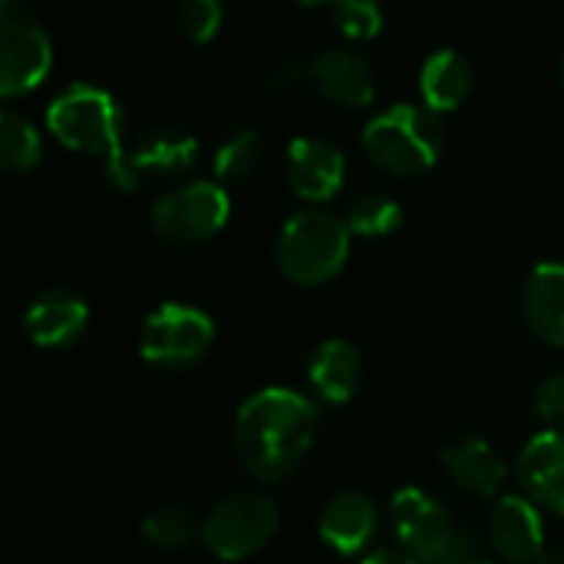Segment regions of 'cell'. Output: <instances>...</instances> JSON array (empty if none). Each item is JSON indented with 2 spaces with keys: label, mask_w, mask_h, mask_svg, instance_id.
I'll list each match as a JSON object with an SVG mask.
<instances>
[{
  "label": "cell",
  "mask_w": 564,
  "mask_h": 564,
  "mask_svg": "<svg viewBox=\"0 0 564 564\" xmlns=\"http://www.w3.org/2000/svg\"><path fill=\"white\" fill-rule=\"evenodd\" d=\"M317 406L284 387L258 390L235 420V453L254 482H281L294 476L317 443Z\"/></svg>",
  "instance_id": "1"
},
{
  "label": "cell",
  "mask_w": 564,
  "mask_h": 564,
  "mask_svg": "<svg viewBox=\"0 0 564 564\" xmlns=\"http://www.w3.org/2000/svg\"><path fill=\"white\" fill-rule=\"evenodd\" d=\"M46 129L69 152L99 159L112 188L132 192L139 185V175L122 145V112L106 89L89 83L66 86L46 109Z\"/></svg>",
  "instance_id": "2"
},
{
  "label": "cell",
  "mask_w": 564,
  "mask_h": 564,
  "mask_svg": "<svg viewBox=\"0 0 564 564\" xmlns=\"http://www.w3.org/2000/svg\"><path fill=\"white\" fill-rule=\"evenodd\" d=\"M446 145L443 116L426 106L397 102L373 116L364 129V152L370 162L400 178H413L430 172Z\"/></svg>",
  "instance_id": "3"
},
{
  "label": "cell",
  "mask_w": 564,
  "mask_h": 564,
  "mask_svg": "<svg viewBox=\"0 0 564 564\" xmlns=\"http://www.w3.org/2000/svg\"><path fill=\"white\" fill-rule=\"evenodd\" d=\"M350 238L354 235L344 218L324 208H307L284 221L274 245V261L288 281L301 288H321L344 271L350 258Z\"/></svg>",
  "instance_id": "4"
},
{
  "label": "cell",
  "mask_w": 564,
  "mask_h": 564,
  "mask_svg": "<svg viewBox=\"0 0 564 564\" xmlns=\"http://www.w3.org/2000/svg\"><path fill=\"white\" fill-rule=\"evenodd\" d=\"M390 516L400 549L420 564H463L476 558L473 539L449 519L436 496L406 486L393 496Z\"/></svg>",
  "instance_id": "5"
},
{
  "label": "cell",
  "mask_w": 564,
  "mask_h": 564,
  "mask_svg": "<svg viewBox=\"0 0 564 564\" xmlns=\"http://www.w3.org/2000/svg\"><path fill=\"white\" fill-rule=\"evenodd\" d=\"M278 506L264 492H235L202 519V545L221 562H241L278 535Z\"/></svg>",
  "instance_id": "6"
},
{
  "label": "cell",
  "mask_w": 564,
  "mask_h": 564,
  "mask_svg": "<svg viewBox=\"0 0 564 564\" xmlns=\"http://www.w3.org/2000/svg\"><path fill=\"white\" fill-rule=\"evenodd\" d=\"M231 215V198L218 182H188L165 192L152 212V231L172 248H195L212 241Z\"/></svg>",
  "instance_id": "7"
},
{
  "label": "cell",
  "mask_w": 564,
  "mask_h": 564,
  "mask_svg": "<svg viewBox=\"0 0 564 564\" xmlns=\"http://www.w3.org/2000/svg\"><path fill=\"white\" fill-rule=\"evenodd\" d=\"M53 69V43L23 0H0V96L36 89Z\"/></svg>",
  "instance_id": "8"
},
{
  "label": "cell",
  "mask_w": 564,
  "mask_h": 564,
  "mask_svg": "<svg viewBox=\"0 0 564 564\" xmlns=\"http://www.w3.org/2000/svg\"><path fill=\"white\" fill-rule=\"evenodd\" d=\"M215 344V321L192 304L155 307L139 330V354L162 370H182L198 364Z\"/></svg>",
  "instance_id": "9"
},
{
  "label": "cell",
  "mask_w": 564,
  "mask_h": 564,
  "mask_svg": "<svg viewBox=\"0 0 564 564\" xmlns=\"http://www.w3.org/2000/svg\"><path fill=\"white\" fill-rule=\"evenodd\" d=\"M347 178L344 152L321 135H297L288 145V182L297 198L311 205L330 202Z\"/></svg>",
  "instance_id": "10"
},
{
  "label": "cell",
  "mask_w": 564,
  "mask_h": 564,
  "mask_svg": "<svg viewBox=\"0 0 564 564\" xmlns=\"http://www.w3.org/2000/svg\"><path fill=\"white\" fill-rule=\"evenodd\" d=\"M489 542L496 555L509 564L545 562V522L532 499L502 496L489 516Z\"/></svg>",
  "instance_id": "11"
},
{
  "label": "cell",
  "mask_w": 564,
  "mask_h": 564,
  "mask_svg": "<svg viewBox=\"0 0 564 564\" xmlns=\"http://www.w3.org/2000/svg\"><path fill=\"white\" fill-rule=\"evenodd\" d=\"M89 327V304L66 291V288H50L30 301L23 311V330L36 347L46 350H66L73 347Z\"/></svg>",
  "instance_id": "12"
},
{
  "label": "cell",
  "mask_w": 564,
  "mask_h": 564,
  "mask_svg": "<svg viewBox=\"0 0 564 564\" xmlns=\"http://www.w3.org/2000/svg\"><path fill=\"white\" fill-rule=\"evenodd\" d=\"M307 86L317 89L327 102L344 109H364L377 96L373 66L350 50H327L307 63Z\"/></svg>",
  "instance_id": "13"
},
{
  "label": "cell",
  "mask_w": 564,
  "mask_h": 564,
  "mask_svg": "<svg viewBox=\"0 0 564 564\" xmlns=\"http://www.w3.org/2000/svg\"><path fill=\"white\" fill-rule=\"evenodd\" d=\"M519 479L529 499L564 516V430H545L519 456Z\"/></svg>",
  "instance_id": "14"
},
{
  "label": "cell",
  "mask_w": 564,
  "mask_h": 564,
  "mask_svg": "<svg viewBox=\"0 0 564 564\" xmlns=\"http://www.w3.org/2000/svg\"><path fill=\"white\" fill-rule=\"evenodd\" d=\"M307 380L314 387V393L330 403V406H344L360 393L364 383V357L350 340H324L311 364H307Z\"/></svg>",
  "instance_id": "15"
},
{
  "label": "cell",
  "mask_w": 564,
  "mask_h": 564,
  "mask_svg": "<svg viewBox=\"0 0 564 564\" xmlns=\"http://www.w3.org/2000/svg\"><path fill=\"white\" fill-rule=\"evenodd\" d=\"M317 535L327 549L337 555H357L364 552L377 535V506L373 499L360 492H340L334 496L317 522Z\"/></svg>",
  "instance_id": "16"
},
{
  "label": "cell",
  "mask_w": 564,
  "mask_h": 564,
  "mask_svg": "<svg viewBox=\"0 0 564 564\" xmlns=\"http://www.w3.org/2000/svg\"><path fill=\"white\" fill-rule=\"evenodd\" d=\"M522 314L532 334L552 347H564V264H539L522 291Z\"/></svg>",
  "instance_id": "17"
},
{
  "label": "cell",
  "mask_w": 564,
  "mask_h": 564,
  "mask_svg": "<svg viewBox=\"0 0 564 564\" xmlns=\"http://www.w3.org/2000/svg\"><path fill=\"white\" fill-rule=\"evenodd\" d=\"M440 466L453 486L473 496H496L506 482V463L486 440L476 436L449 443L440 456Z\"/></svg>",
  "instance_id": "18"
},
{
  "label": "cell",
  "mask_w": 564,
  "mask_h": 564,
  "mask_svg": "<svg viewBox=\"0 0 564 564\" xmlns=\"http://www.w3.org/2000/svg\"><path fill=\"white\" fill-rule=\"evenodd\" d=\"M476 89V66L459 50H436L420 69L423 106L446 116L456 112Z\"/></svg>",
  "instance_id": "19"
},
{
  "label": "cell",
  "mask_w": 564,
  "mask_h": 564,
  "mask_svg": "<svg viewBox=\"0 0 564 564\" xmlns=\"http://www.w3.org/2000/svg\"><path fill=\"white\" fill-rule=\"evenodd\" d=\"M129 162L139 172H155V175H182L198 162V139L172 129V126H159L142 132L132 149H129Z\"/></svg>",
  "instance_id": "20"
},
{
  "label": "cell",
  "mask_w": 564,
  "mask_h": 564,
  "mask_svg": "<svg viewBox=\"0 0 564 564\" xmlns=\"http://www.w3.org/2000/svg\"><path fill=\"white\" fill-rule=\"evenodd\" d=\"M40 155H43V139L36 132V126L13 112V109H3L0 112V162L7 172H30L40 165Z\"/></svg>",
  "instance_id": "21"
},
{
  "label": "cell",
  "mask_w": 564,
  "mask_h": 564,
  "mask_svg": "<svg viewBox=\"0 0 564 564\" xmlns=\"http://www.w3.org/2000/svg\"><path fill=\"white\" fill-rule=\"evenodd\" d=\"M261 155H264V145H261V135L254 129L231 132L215 152V178H218V185H245V182H251L258 165H261Z\"/></svg>",
  "instance_id": "22"
},
{
  "label": "cell",
  "mask_w": 564,
  "mask_h": 564,
  "mask_svg": "<svg viewBox=\"0 0 564 564\" xmlns=\"http://www.w3.org/2000/svg\"><path fill=\"white\" fill-rule=\"evenodd\" d=\"M344 221L354 238H387L403 225V205L383 192H370L350 205Z\"/></svg>",
  "instance_id": "23"
},
{
  "label": "cell",
  "mask_w": 564,
  "mask_h": 564,
  "mask_svg": "<svg viewBox=\"0 0 564 564\" xmlns=\"http://www.w3.org/2000/svg\"><path fill=\"white\" fill-rule=\"evenodd\" d=\"M142 535L152 549H162V552H178V549H188L195 539H202V525L192 519L188 509L182 506H162V509H152L142 522Z\"/></svg>",
  "instance_id": "24"
},
{
  "label": "cell",
  "mask_w": 564,
  "mask_h": 564,
  "mask_svg": "<svg viewBox=\"0 0 564 564\" xmlns=\"http://www.w3.org/2000/svg\"><path fill=\"white\" fill-rule=\"evenodd\" d=\"M330 10L347 40H373L383 30V7L377 0H334Z\"/></svg>",
  "instance_id": "25"
},
{
  "label": "cell",
  "mask_w": 564,
  "mask_h": 564,
  "mask_svg": "<svg viewBox=\"0 0 564 564\" xmlns=\"http://www.w3.org/2000/svg\"><path fill=\"white\" fill-rule=\"evenodd\" d=\"M221 20H225L221 0H178V7H175V23H178L182 36L198 46L212 43L218 36Z\"/></svg>",
  "instance_id": "26"
},
{
  "label": "cell",
  "mask_w": 564,
  "mask_h": 564,
  "mask_svg": "<svg viewBox=\"0 0 564 564\" xmlns=\"http://www.w3.org/2000/svg\"><path fill=\"white\" fill-rule=\"evenodd\" d=\"M535 416L549 430H564V373L549 377L535 393Z\"/></svg>",
  "instance_id": "27"
},
{
  "label": "cell",
  "mask_w": 564,
  "mask_h": 564,
  "mask_svg": "<svg viewBox=\"0 0 564 564\" xmlns=\"http://www.w3.org/2000/svg\"><path fill=\"white\" fill-rule=\"evenodd\" d=\"M268 86L284 93V89H297V86H307V63H288L281 69H274L268 76Z\"/></svg>",
  "instance_id": "28"
},
{
  "label": "cell",
  "mask_w": 564,
  "mask_h": 564,
  "mask_svg": "<svg viewBox=\"0 0 564 564\" xmlns=\"http://www.w3.org/2000/svg\"><path fill=\"white\" fill-rule=\"evenodd\" d=\"M360 564H420V562H416V558H410L403 549H397V552H393V549H383V552L367 555Z\"/></svg>",
  "instance_id": "29"
},
{
  "label": "cell",
  "mask_w": 564,
  "mask_h": 564,
  "mask_svg": "<svg viewBox=\"0 0 564 564\" xmlns=\"http://www.w3.org/2000/svg\"><path fill=\"white\" fill-rule=\"evenodd\" d=\"M297 3H304V7H317V3H334V0H297Z\"/></svg>",
  "instance_id": "30"
},
{
  "label": "cell",
  "mask_w": 564,
  "mask_h": 564,
  "mask_svg": "<svg viewBox=\"0 0 564 564\" xmlns=\"http://www.w3.org/2000/svg\"><path fill=\"white\" fill-rule=\"evenodd\" d=\"M463 564H489V562H482V558L476 555V558H469V562H463Z\"/></svg>",
  "instance_id": "31"
},
{
  "label": "cell",
  "mask_w": 564,
  "mask_h": 564,
  "mask_svg": "<svg viewBox=\"0 0 564 564\" xmlns=\"http://www.w3.org/2000/svg\"><path fill=\"white\" fill-rule=\"evenodd\" d=\"M562 79H564V59H562Z\"/></svg>",
  "instance_id": "32"
}]
</instances>
